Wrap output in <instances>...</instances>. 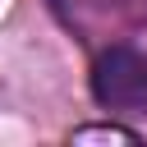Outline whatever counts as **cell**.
<instances>
[{"label":"cell","mask_w":147,"mask_h":147,"mask_svg":"<svg viewBox=\"0 0 147 147\" xmlns=\"http://www.w3.org/2000/svg\"><path fill=\"white\" fill-rule=\"evenodd\" d=\"M92 92L101 106H129L147 96V60L129 46H115L92 69Z\"/></svg>","instance_id":"1"},{"label":"cell","mask_w":147,"mask_h":147,"mask_svg":"<svg viewBox=\"0 0 147 147\" xmlns=\"http://www.w3.org/2000/svg\"><path fill=\"white\" fill-rule=\"evenodd\" d=\"M74 142H138V133L115 129V124H96V129H78Z\"/></svg>","instance_id":"2"}]
</instances>
